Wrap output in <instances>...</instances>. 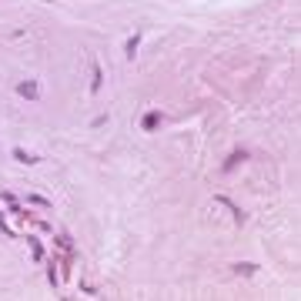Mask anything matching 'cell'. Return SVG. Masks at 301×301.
Wrapping results in <instances>:
<instances>
[{"instance_id": "cell-13", "label": "cell", "mask_w": 301, "mask_h": 301, "mask_svg": "<svg viewBox=\"0 0 301 301\" xmlns=\"http://www.w3.org/2000/svg\"><path fill=\"white\" fill-rule=\"evenodd\" d=\"M0 234H7V238H14V231L7 228V221H3V214H0Z\"/></svg>"}, {"instance_id": "cell-9", "label": "cell", "mask_w": 301, "mask_h": 301, "mask_svg": "<svg viewBox=\"0 0 301 301\" xmlns=\"http://www.w3.org/2000/svg\"><path fill=\"white\" fill-rule=\"evenodd\" d=\"M27 244H30V254H33V261H44V244L37 238H27Z\"/></svg>"}, {"instance_id": "cell-8", "label": "cell", "mask_w": 301, "mask_h": 301, "mask_svg": "<svg viewBox=\"0 0 301 301\" xmlns=\"http://www.w3.org/2000/svg\"><path fill=\"white\" fill-rule=\"evenodd\" d=\"M14 161H20V164H37L40 157L30 154V150H24V148H14Z\"/></svg>"}, {"instance_id": "cell-11", "label": "cell", "mask_w": 301, "mask_h": 301, "mask_svg": "<svg viewBox=\"0 0 301 301\" xmlns=\"http://www.w3.org/2000/svg\"><path fill=\"white\" fill-rule=\"evenodd\" d=\"M27 204H33V208H44V211L54 208V204H50L47 198H40V194H27Z\"/></svg>"}, {"instance_id": "cell-2", "label": "cell", "mask_w": 301, "mask_h": 301, "mask_svg": "<svg viewBox=\"0 0 301 301\" xmlns=\"http://www.w3.org/2000/svg\"><path fill=\"white\" fill-rule=\"evenodd\" d=\"M214 204H221V208H228V211H231V217H234V224H244V211H241L238 204L231 201V198H224V194H217V198H214Z\"/></svg>"}, {"instance_id": "cell-1", "label": "cell", "mask_w": 301, "mask_h": 301, "mask_svg": "<svg viewBox=\"0 0 301 301\" xmlns=\"http://www.w3.org/2000/svg\"><path fill=\"white\" fill-rule=\"evenodd\" d=\"M54 244H57L60 251L67 254V261H74V258H77V248H74V241H70V234H67V231H57V234H54Z\"/></svg>"}, {"instance_id": "cell-4", "label": "cell", "mask_w": 301, "mask_h": 301, "mask_svg": "<svg viewBox=\"0 0 301 301\" xmlns=\"http://www.w3.org/2000/svg\"><path fill=\"white\" fill-rule=\"evenodd\" d=\"M244 161H248V150H244V148H241V150H231V154H228V161L221 164V171H224V174H231V171H234L238 164H244Z\"/></svg>"}, {"instance_id": "cell-6", "label": "cell", "mask_w": 301, "mask_h": 301, "mask_svg": "<svg viewBox=\"0 0 301 301\" xmlns=\"http://www.w3.org/2000/svg\"><path fill=\"white\" fill-rule=\"evenodd\" d=\"M141 127H144V131H157V127H161V111H148V114L141 117Z\"/></svg>"}, {"instance_id": "cell-7", "label": "cell", "mask_w": 301, "mask_h": 301, "mask_svg": "<svg viewBox=\"0 0 301 301\" xmlns=\"http://www.w3.org/2000/svg\"><path fill=\"white\" fill-rule=\"evenodd\" d=\"M137 47H141V33L127 37V44H124V57H127V60H134V57H137Z\"/></svg>"}, {"instance_id": "cell-10", "label": "cell", "mask_w": 301, "mask_h": 301, "mask_svg": "<svg viewBox=\"0 0 301 301\" xmlns=\"http://www.w3.org/2000/svg\"><path fill=\"white\" fill-rule=\"evenodd\" d=\"M231 271H234V274H254L258 265H251V261H238V265H231Z\"/></svg>"}, {"instance_id": "cell-5", "label": "cell", "mask_w": 301, "mask_h": 301, "mask_svg": "<svg viewBox=\"0 0 301 301\" xmlns=\"http://www.w3.org/2000/svg\"><path fill=\"white\" fill-rule=\"evenodd\" d=\"M17 94L27 97V100H37V97H40V84H37V81H20V84H17Z\"/></svg>"}, {"instance_id": "cell-12", "label": "cell", "mask_w": 301, "mask_h": 301, "mask_svg": "<svg viewBox=\"0 0 301 301\" xmlns=\"http://www.w3.org/2000/svg\"><path fill=\"white\" fill-rule=\"evenodd\" d=\"M54 268H57V261H50V268H47V281H50V284L57 288V284H60V274H57Z\"/></svg>"}, {"instance_id": "cell-3", "label": "cell", "mask_w": 301, "mask_h": 301, "mask_svg": "<svg viewBox=\"0 0 301 301\" xmlns=\"http://www.w3.org/2000/svg\"><path fill=\"white\" fill-rule=\"evenodd\" d=\"M104 90V70L97 60H90V94H100Z\"/></svg>"}]
</instances>
